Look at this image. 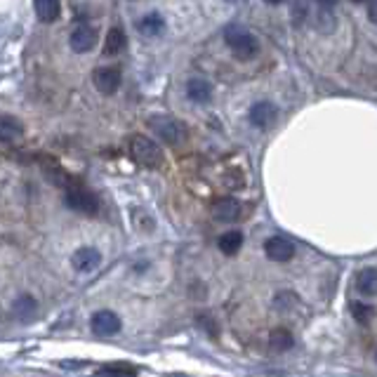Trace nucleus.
Masks as SVG:
<instances>
[{
  "label": "nucleus",
  "instance_id": "9",
  "mask_svg": "<svg viewBox=\"0 0 377 377\" xmlns=\"http://www.w3.org/2000/svg\"><path fill=\"white\" fill-rule=\"evenodd\" d=\"M92 83L94 88L99 90V92L104 94H114L116 90L120 88V71L114 66H102L97 68V71L92 73Z\"/></svg>",
  "mask_w": 377,
  "mask_h": 377
},
{
  "label": "nucleus",
  "instance_id": "16",
  "mask_svg": "<svg viewBox=\"0 0 377 377\" xmlns=\"http://www.w3.org/2000/svg\"><path fill=\"white\" fill-rule=\"evenodd\" d=\"M125 50V34L123 29H118V26H114V29L106 34V42H104V55H118V52Z\"/></svg>",
  "mask_w": 377,
  "mask_h": 377
},
{
  "label": "nucleus",
  "instance_id": "15",
  "mask_svg": "<svg viewBox=\"0 0 377 377\" xmlns=\"http://www.w3.org/2000/svg\"><path fill=\"white\" fill-rule=\"evenodd\" d=\"M137 29H140L142 36H148V38H153V36H161L163 29H166V21H163L161 14H146V17H142V21L137 24Z\"/></svg>",
  "mask_w": 377,
  "mask_h": 377
},
{
  "label": "nucleus",
  "instance_id": "24",
  "mask_svg": "<svg viewBox=\"0 0 377 377\" xmlns=\"http://www.w3.org/2000/svg\"><path fill=\"white\" fill-rule=\"evenodd\" d=\"M335 3H337V0H316V5H318V8H335Z\"/></svg>",
  "mask_w": 377,
  "mask_h": 377
},
{
  "label": "nucleus",
  "instance_id": "5",
  "mask_svg": "<svg viewBox=\"0 0 377 377\" xmlns=\"http://www.w3.org/2000/svg\"><path fill=\"white\" fill-rule=\"evenodd\" d=\"M90 328H92V333L97 337H111V335H116V333L120 330V318H118V314H114V311L102 309V311H97V314L92 316Z\"/></svg>",
  "mask_w": 377,
  "mask_h": 377
},
{
  "label": "nucleus",
  "instance_id": "7",
  "mask_svg": "<svg viewBox=\"0 0 377 377\" xmlns=\"http://www.w3.org/2000/svg\"><path fill=\"white\" fill-rule=\"evenodd\" d=\"M71 50L78 52V55H85V52H90L94 47V42H97V31L92 29V26L88 24H78L76 29L71 31Z\"/></svg>",
  "mask_w": 377,
  "mask_h": 377
},
{
  "label": "nucleus",
  "instance_id": "14",
  "mask_svg": "<svg viewBox=\"0 0 377 377\" xmlns=\"http://www.w3.org/2000/svg\"><path fill=\"white\" fill-rule=\"evenodd\" d=\"M356 290L365 297L377 295V269L375 267H365L356 274Z\"/></svg>",
  "mask_w": 377,
  "mask_h": 377
},
{
  "label": "nucleus",
  "instance_id": "27",
  "mask_svg": "<svg viewBox=\"0 0 377 377\" xmlns=\"http://www.w3.org/2000/svg\"><path fill=\"white\" fill-rule=\"evenodd\" d=\"M354 3H365V0H354Z\"/></svg>",
  "mask_w": 377,
  "mask_h": 377
},
{
  "label": "nucleus",
  "instance_id": "12",
  "mask_svg": "<svg viewBox=\"0 0 377 377\" xmlns=\"http://www.w3.org/2000/svg\"><path fill=\"white\" fill-rule=\"evenodd\" d=\"M38 314V302L31 295H21L19 300H14L12 304V316L21 323H31Z\"/></svg>",
  "mask_w": 377,
  "mask_h": 377
},
{
  "label": "nucleus",
  "instance_id": "21",
  "mask_svg": "<svg viewBox=\"0 0 377 377\" xmlns=\"http://www.w3.org/2000/svg\"><path fill=\"white\" fill-rule=\"evenodd\" d=\"M349 309H352V316L356 318L359 323H368L370 318L375 316V309L370 304H365V302H352Z\"/></svg>",
  "mask_w": 377,
  "mask_h": 377
},
{
  "label": "nucleus",
  "instance_id": "11",
  "mask_svg": "<svg viewBox=\"0 0 377 377\" xmlns=\"http://www.w3.org/2000/svg\"><path fill=\"white\" fill-rule=\"evenodd\" d=\"M276 116H278V109H276L272 102H267V99H264V102L252 104V109H250V114H248V118H250V123L255 127L264 130V127L274 125Z\"/></svg>",
  "mask_w": 377,
  "mask_h": 377
},
{
  "label": "nucleus",
  "instance_id": "26",
  "mask_svg": "<svg viewBox=\"0 0 377 377\" xmlns=\"http://www.w3.org/2000/svg\"><path fill=\"white\" fill-rule=\"evenodd\" d=\"M226 3H238V0H226Z\"/></svg>",
  "mask_w": 377,
  "mask_h": 377
},
{
  "label": "nucleus",
  "instance_id": "10",
  "mask_svg": "<svg viewBox=\"0 0 377 377\" xmlns=\"http://www.w3.org/2000/svg\"><path fill=\"white\" fill-rule=\"evenodd\" d=\"M243 205L238 203L236 198H220L215 205H212V215H215L217 222L222 224H231V222L241 220Z\"/></svg>",
  "mask_w": 377,
  "mask_h": 377
},
{
  "label": "nucleus",
  "instance_id": "25",
  "mask_svg": "<svg viewBox=\"0 0 377 377\" xmlns=\"http://www.w3.org/2000/svg\"><path fill=\"white\" fill-rule=\"evenodd\" d=\"M267 3H269V5H281L283 0H267Z\"/></svg>",
  "mask_w": 377,
  "mask_h": 377
},
{
  "label": "nucleus",
  "instance_id": "2",
  "mask_svg": "<svg viewBox=\"0 0 377 377\" xmlns=\"http://www.w3.org/2000/svg\"><path fill=\"white\" fill-rule=\"evenodd\" d=\"M130 153L140 166L144 168H161L163 166V151L153 140L144 135H135L130 140Z\"/></svg>",
  "mask_w": 377,
  "mask_h": 377
},
{
  "label": "nucleus",
  "instance_id": "13",
  "mask_svg": "<svg viewBox=\"0 0 377 377\" xmlns=\"http://www.w3.org/2000/svg\"><path fill=\"white\" fill-rule=\"evenodd\" d=\"M187 97L196 104H205L212 97V85L203 78H191L187 83Z\"/></svg>",
  "mask_w": 377,
  "mask_h": 377
},
{
  "label": "nucleus",
  "instance_id": "17",
  "mask_svg": "<svg viewBox=\"0 0 377 377\" xmlns=\"http://www.w3.org/2000/svg\"><path fill=\"white\" fill-rule=\"evenodd\" d=\"M36 14H38L40 21L52 24L60 17V0H36Z\"/></svg>",
  "mask_w": 377,
  "mask_h": 377
},
{
  "label": "nucleus",
  "instance_id": "19",
  "mask_svg": "<svg viewBox=\"0 0 377 377\" xmlns=\"http://www.w3.org/2000/svg\"><path fill=\"white\" fill-rule=\"evenodd\" d=\"M243 248V233L241 231H226L220 238V250L224 255H236Z\"/></svg>",
  "mask_w": 377,
  "mask_h": 377
},
{
  "label": "nucleus",
  "instance_id": "4",
  "mask_svg": "<svg viewBox=\"0 0 377 377\" xmlns=\"http://www.w3.org/2000/svg\"><path fill=\"white\" fill-rule=\"evenodd\" d=\"M64 200H66V205L71 210L81 212V215H94L99 208V200L94 194H90L88 189H81V187H71L66 191V196H64Z\"/></svg>",
  "mask_w": 377,
  "mask_h": 377
},
{
  "label": "nucleus",
  "instance_id": "18",
  "mask_svg": "<svg viewBox=\"0 0 377 377\" xmlns=\"http://www.w3.org/2000/svg\"><path fill=\"white\" fill-rule=\"evenodd\" d=\"M293 344H295V337L290 335L288 330H274L272 333V337H269V347H272V352L274 354H283V352H288V349H293Z\"/></svg>",
  "mask_w": 377,
  "mask_h": 377
},
{
  "label": "nucleus",
  "instance_id": "1",
  "mask_svg": "<svg viewBox=\"0 0 377 377\" xmlns=\"http://www.w3.org/2000/svg\"><path fill=\"white\" fill-rule=\"evenodd\" d=\"M224 40L238 60H250V57H255L259 52V40L255 38L250 31L238 29V26H229V29L224 31Z\"/></svg>",
  "mask_w": 377,
  "mask_h": 377
},
{
  "label": "nucleus",
  "instance_id": "6",
  "mask_svg": "<svg viewBox=\"0 0 377 377\" xmlns=\"http://www.w3.org/2000/svg\"><path fill=\"white\" fill-rule=\"evenodd\" d=\"M264 252L272 262H290L295 257V246L283 236H272L264 243Z\"/></svg>",
  "mask_w": 377,
  "mask_h": 377
},
{
  "label": "nucleus",
  "instance_id": "22",
  "mask_svg": "<svg viewBox=\"0 0 377 377\" xmlns=\"http://www.w3.org/2000/svg\"><path fill=\"white\" fill-rule=\"evenodd\" d=\"M99 375H135L137 370L132 368V365H120V363H116V365H102V368L97 370Z\"/></svg>",
  "mask_w": 377,
  "mask_h": 377
},
{
  "label": "nucleus",
  "instance_id": "8",
  "mask_svg": "<svg viewBox=\"0 0 377 377\" xmlns=\"http://www.w3.org/2000/svg\"><path fill=\"white\" fill-rule=\"evenodd\" d=\"M71 264H73L76 272L90 274V272H94L99 264H102V252H99L97 248H78V250L73 252V257H71Z\"/></svg>",
  "mask_w": 377,
  "mask_h": 377
},
{
  "label": "nucleus",
  "instance_id": "23",
  "mask_svg": "<svg viewBox=\"0 0 377 377\" xmlns=\"http://www.w3.org/2000/svg\"><path fill=\"white\" fill-rule=\"evenodd\" d=\"M368 17L373 24H377V0H370V5H368Z\"/></svg>",
  "mask_w": 377,
  "mask_h": 377
},
{
  "label": "nucleus",
  "instance_id": "28",
  "mask_svg": "<svg viewBox=\"0 0 377 377\" xmlns=\"http://www.w3.org/2000/svg\"><path fill=\"white\" fill-rule=\"evenodd\" d=\"M375 361H377V347H375Z\"/></svg>",
  "mask_w": 377,
  "mask_h": 377
},
{
  "label": "nucleus",
  "instance_id": "3",
  "mask_svg": "<svg viewBox=\"0 0 377 377\" xmlns=\"http://www.w3.org/2000/svg\"><path fill=\"white\" fill-rule=\"evenodd\" d=\"M148 127L153 130V135H158L163 142L172 146L184 142V137H187V127L170 116H153V118H148Z\"/></svg>",
  "mask_w": 377,
  "mask_h": 377
},
{
  "label": "nucleus",
  "instance_id": "20",
  "mask_svg": "<svg viewBox=\"0 0 377 377\" xmlns=\"http://www.w3.org/2000/svg\"><path fill=\"white\" fill-rule=\"evenodd\" d=\"M19 135H21V125L12 116H3V118H0V137H3V142L17 140Z\"/></svg>",
  "mask_w": 377,
  "mask_h": 377
}]
</instances>
